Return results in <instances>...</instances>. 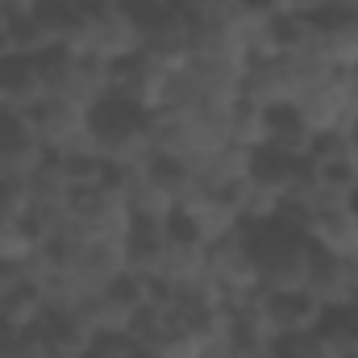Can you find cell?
Wrapping results in <instances>:
<instances>
[{
	"mask_svg": "<svg viewBox=\"0 0 358 358\" xmlns=\"http://www.w3.org/2000/svg\"><path fill=\"white\" fill-rule=\"evenodd\" d=\"M325 308H342V304H358V259H342V255H313L308 267V283H304Z\"/></svg>",
	"mask_w": 358,
	"mask_h": 358,
	"instance_id": "cell-9",
	"label": "cell"
},
{
	"mask_svg": "<svg viewBox=\"0 0 358 358\" xmlns=\"http://www.w3.org/2000/svg\"><path fill=\"white\" fill-rule=\"evenodd\" d=\"M34 338L42 342V350L50 358H88L96 334L84 325L76 308H46L42 321L34 325Z\"/></svg>",
	"mask_w": 358,
	"mask_h": 358,
	"instance_id": "cell-10",
	"label": "cell"
},
{
	"mask_svg": "<svg viewBox=\"0 0 358 358\" xmlns=\"http://www.w3.org/2000/svg\"><path fill=\"white\" fill-rule=\"evenodd\" d=\"M229 142L242 150H259L267 142V104L255 100H238L229 113Z\"/></svg>",
	"mask_w": 358,
	"mask_h": 358,
	"instance_id": "cell-15",
	"label": "cell"
},
{
	"mask_svg": "<svg viewBox=\"0 0 358 358\" xmlns=\"http://www.w3.org/2000/svg\"><path fill=\"white\" fill-rule=\"evenodd\" d=\"M38 63H42L46 96H59L80 108H96L108 96V63H100L92 55H80L71 46H50Z\"/></svg>",
	"mask_w": 358,
	"mask_h": 358,
	"instance_id": "cell-4",
	"label": "cell"
},
{
	"mask_svg": "<svg viewBox=\"0 0 358 358\" xmlns=\"http://www.w3.org/2000/svg\"><path fill=\"white\" fill-rule=\"evenodd\" d=\"M92 121V146L100 150L104 163H146L155 155V113L121 100V96H104L88 113Z\"/></svg>",
	"mask_w": 358,
	"mask_h": 358,
	"instance_id": "cell-2",
	"label": "cell"
},
{
	"mask_svg": "<svg viewBox=\"0 0 358 358\" xmlns=\"http://www.w3.org/2000/svg\"><path fill=\"white\" fill-rule=\"evenodd\" d=\"M242 234H246L255 279H259L263 292H292V287L308 283V267H313L317 246L304 238V229L267 221V225H255V229H242Z\"/></svg>",
	"mask_w": 358,
	"mask_h": 358,
	"instance_id": "cell-1",
	"label": "cell"
},
{
	"mask_svg": "<svg viewBox=\"0 0 358 358\" xmlns=\"http://www.w3.org/2000/svg\"><path fill=\"white\" fill-rule=\"evenodd\" d=\"M21 279H25V275H21V267H17V263H4V259H0V296H8Z\"/></svg>",
	"mask_w": 358,
	"mask_h": 358,
	"instance_id": "cell-23",
	"label": "cell"
},
{
	"mask_svg": "<svg viewBox=\"0 0 358 358\" xmlns=\"http://www.w3.org/2000/svg\"><path fill=\"white\" fill-rule=\"evenodd\" d=\"M338 71H342V67H338ZM338 71H334L329 80L313 84V88L292 104V108L300 113V121H304L313 134H325V129H338V125L350 121V117H346V100H342V84H338Z\"/></svg>",
	"mask_w": 358,
	"mask_h": 358,
	"instance_id": "cell-13",
	"label": "cell"
},
{
	"mask_svg": "<svg viewBox=\"0 0 358 358\" xmlns=\"http://www.w3.org/2000/svg\"><path fill=\"white\" fill-rule=\"evenodd\" d=\"M113 4H117V13H125L142 29V42H146V34H155L159 25H167L176 17V4L171 0H113Z\"/></svg>",
	"mask_w": 358,
	"mask_h": 358,
	"instance_id": "cell-17",
	"label": "cell"
},
{
	"mask_svg": "<svg viewBox=\"0 0 358 358\" xmlns=\"http://www.w3.org/2000/svg\"><path fill=\"white\" fill-rule=\"evenodd\" d=\"M338 84H342V100H346V117L358 121V63H346L338 71Z\"/></svg>",
	"mask_w": 358,
	"mask_h": 358,
	"instance_id": "cell-21",
	"label": "cell"
},
{
	"mask_svg": "<svg viewBox=\"0 0 358 358\" xmlns=\"http://www.w3.org/2000/svg\"><path fill=\"white\" fill-rule=\"evenodd\" d=\"M0 358H50L42 350V342L29 334H17V338H0Z\"/></svg>",
	"mask_w": 358,
	"mask_h": 358,
	"instance_id": "cell-20",
	"label": "cell"
},
{
	"mask_svg": "<svg viewBox=\"0 0 358 358\" xmlns=\"http://www.w3.org/2000/svg\"><path fill=\"white\" fill-rule=\"evenodd\" d=\"M259 313L267 321V334L275 342H283L296 334H313L325 317V304L308 287H292V292H263L259 287Z\"/></svg>",
	"mask_w": 358,
	"mask_h": 358,
	"instance_id": "cell-7",
	"label": "cell"
},
{
	"mask_svg": "<svg viewBox=\"0 0 358 358\" xmlns=\"http://www.w3.org/2000/svg\"><path fill=\"white\" fill-rule=\"evenodd\" d=\"M355 200H358V196H355Z\"/></svg>",
	"mask_w": 358,
	"mask_h": 358,
	"instance_id": "cell-25",
	"label": "cell"
},
{
	"mask_svg": "<svg viewBox=\"0 0 358 358\" xmlns=\"http://www.w3.org/2000/svg\"><path fill=\"white\" fill-rule=\"evenodd\" d=\"M21 213H25V187H21V179L0 171V225L17 221Z\"/></svg>",
	"mask_w": 358,
	"mask_h": 358,
	"instance_id": "cell-19",
	"label": "cell"
},
{
	"mask_svg": "<svg viewBox=\"0 0 358 358\" xmlns=\"http://www.w3.org/2000/svg\"><path fill=\"white\" fill-rule=\"evenodd\" d=\"M134 225V213L125 204V196L108 183H92L76 187L67 200V217H63V234L92 238V242H125Z\"/></svg>",
	"mask_w": 358,
	"mask_h": 358,
	"instance_id": "cell-3",
	"label": "cell"
},
{
	"mask_svg": "<svg viewBox=\"0 0 358 358\" xmlns=\"http://www.w3.org/2000/svg\"><path fill=\"white\" fill-rule=\"evenodd\" d=\"M317 334L338 350V355H358V304H342V308H325Z\"/></svg>",
	"mask_w": 358,
	"mask_h": 358,
	"instance_id": "cell-16",
	"label": "cell"
},
{
	"mask_svg": "<svg viewBox=\"0 0 358 358\" xmlns=\"http://www.w3.org/2000/svg\"><path fill=\"white\" fill-rule=\"evenodd\" d=\"M317 4H325V0H279L283 13H313Z\"/></svg>",
	"mask_w": 358,
	"mask_h": 358,
	"instance_id": "cell-24",
	"label": "cell"
},
{
	"mask_svg": "<svg viewBox=\"0 0 358 358\" xmlns=\"http://www.w3.org/2000/svg\"><path fill=\"white\" fill-rule=\"evenodd\" d=\"M221 358H279V350H275V342H246V346H229L225 342Z\"/></svg>",
	"mask_w": 358,
	"mask_h": 358,
	"instance_id": "cell-22",
	"label": "cell"
},
{
	"mask_svg": "<svg viewBox=\"0 0 358 358\" xmlns=\"http://www.w3.org/2000/svg\"><path fill=\"white\" fill-rule=\"evenodd\" d=\"M42 159H46V150L38 142L34 121L17 108H0V171L25 179Z\"/></svg>",
	"mask_w": 358,
	"mask_h": 358,
	"instance_id": "cell-8",
	"label": "cell"
},
{
	"mask_svg": "<svg viewBox=\"0 0 358 358\" xmlns=\"http://www.w3.org/2000/svg\"><path fill=\"white\" fill-rule=\"evenodd\" d=\"M275 350L279 358H338V350L313 329V334H296V338H283V342H275Z\"/></svg>",
	"mask_w": 358,
	"mask_h": 358,
	"instance_id": "cell-18",
	"label": "cell"
},
{
	"mask_svg": "<svg viewBox=\"0 0 358 358\" xmlns=\"http://www.w3.org/2000/svg\"><path fill=\"white\" fill-rule=\"evenodd\" d=\"M92 108H80V104H67L59 96H46L38 100L25 117L34 121L38 129V142L46 155H71V150H88L92 146Z\"/></svg>",
	"mask_w": 358,
	"mask_h": 358,
	"instance_id": "cell-5",
	"label": "cell"
},
{
	"mask_svg": "<svg viewBox=\"0 0 358 358\" xmlns=\"http://www.w3.org/2000/svg\"><path fill=\"white\" fill-rule=\"evenodd\" d=\"M304 238L321 255L358 259V200H313Z\"/></svg>",
	"mask_w": 358,
	"mask_h": 358,
	"instance_id": "cell-6",
	"label": "cell"
},
{
	"mask_svg": "<svg viewBox=\"0 0 358 358\" xmlns=\"http://www.w3.org/2000/svg\"><path fill=\"white\" fill-rule=\"evenodd\" d=\"M313 179H317V200H355L358 196V159L313 163Z\"/></svg>",
	"mask_w": 358,
	"mask_h": 358,
	"instance_id": "cell-14",
	"label": "cell"
},
{
	"mask_svg": "<svg viewBox=\"0 0 358 358\" xmlns=\"http://www.w3.org/2000/svg\"><path fill=\"white\" fill-rule=\"evenodd\" d=\"M38 100H46L42 63H38V59H25V55H8V59H0V108L29 113Z\"/></svg>",
	"mask_w": 358,
	"mask_h": 358,
	"instance_id": "cell-12",
	"label": "cell"
},
{
	"mask_svg": "<svg viewBox=\"0 0 358 358\" xmlns=\"http://www.w3.org/2000/svg\"><path fill=\"white\" fill-rule=\"evenodd\" d=\"M125 271L138 279H163V263H167V225L163 221H134L125 234Z\"/></svg>",
	"mask_w": 358,
	"mask_h": 358,
	"instance_id": "cell-11",
	"label": "cell"
}]
</instances>
